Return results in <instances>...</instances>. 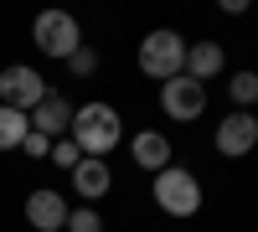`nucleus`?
Listing matches in <instances>:
<instances>
[{"mask_svg":"<svg viewBox=\"0 0 258 232\" xmlns=\"http://www.w3.org/2000/svg\"><path fill=\"white\" fill-rule=\"evenodd\" d=\"M227 98H232V109H248V103H258V72H232V83H227Z\"/></svg>","mask_w":258,"mask_h":232,"instance_id":"obj_14","label":"nucleus"},{"mask_svg":"<svg viewBox=\"0 0 258 232\" xmlns=\"http://www.w3.org/2000/svg\"><path fill=\"white\" fill-rule=\"evenodd\" d=\"M68 227H73V232H103V217L93 212V206H73V212H68Z\"/></svg>","mask_w":258,"mask_h":232,"instance_id":"obj_16","label":"nucleus"},{"mask_svg":"<svg viewBox=\"0 0 258 232\" xmlns=\"http://www.w3.org/2000/svg\"><path fill=\"white\" fill-rule=\"evenodd\" d=\"M21 150H26L31 160H47V155H52V139H47V134H36V129H26V139H21Z\"/></svg>","mask_w":258,"mask_h":232,"instance_id":"obj_18","label":"nucleus"},{"mask_svg":"<svg viewBox=\"0 0 258 232\" xmlns=\"http://www.w3.org/2000/svg\"><path fill=\"white\" fill-rule=\"evenodd\" d=\"M212 144H217V155H227V160H243V155L253 150V144H258V119H253L248 109H232V114L217 124Z\"/></svg>","mask_w":258,"mask_h":232,"instance_id":"obj_7","label":"nucleus"},{"mask_svg":"<svg viewBox=\"0 0 258 232\" xmlns=\"http://www.w3.org/2000/svg\"><path fill=\"white\" fill-rule=\"evenodd\" d=\"M129 155H135V165H140V171L160 176L165 165H170V139H165L160 129H145V134H135V139H129Z\"/></svg>","mask_w":258,"mask_h":232,"instance_id":"obj_11","label":"nucleus"},{"mask_svg":"<svg viewBox=\"0 0 258 232\" xmlns=\"http://www.w3.org/2000/svg\"><path fill=\"white\" fill-rule=\"evenodd\" d=\"M186 67V36L170 31V26H155L145 41H140V72L155 78V83H170Z\"/></svg>","mask_w":258,"mask_h":232,"instance_id":"obj_2","label":"nucleus"},{"mask_svg":"<svg viewBox=\"0 0 258 232\" xmlns=\"http://www.w3.org/2000/svg\"><path fill=\"white\" fill-rule=\"evenodd\" d=\"M227 67V52H222V41H186V78H197V83H207V78H217Z\"/></svg>","mask_w":258,"mask_h":232,"instance_id":"obj_10","label":"nucleus"},{"mask_svg":"<svg viewBox=\"0 0 258 232\" xmlns=\"http://www.w3.org/2000/svg\"><path fill=\"white\" fill-rule=\"evenodd\" d=\"M68 67H73V78H93V72H98V52H93V47H78V52L68 57Z\"/></svg>","mask_w":258,"mask_h":232,"instance_id":"obj_17","label":"nucleus"},{"mask_svg":"<svg viewBox=\"0 0 258 232\" xmlns=\"http://www.w3.org/2000/svg\"><path fill=\"white\" fill-rule=\"evenodd\" d=\"M26 119H31V129L47 134V139H68V134H73V103L62 98V93H47Z\"/></svg>","mask_w":258,"mask_h":232,"instance_id":"obj_9","label":"nucleus"},{"mask_svg":"<svg viewBox=\"0 0 258 232\" xmlns=\"http://www.w3.org/2000/svg\"><path fill=\"white\" fill-rule=\"evenodd\" d=\"M160 109L170 114V119H181V124H191L202 109H207V83H197V78H186V72H176L170 83H160Z\"/></svg>","mask_w":258,"mask_h":232,"instance_id":"obj_6","label":"nucleus"},{"mask_svg":"<svg viewBox=\"0 0 258 232\" xmlns=\"http://www.w3.org/2000/svg\"><path fill=\"white\" fill-rule=\"evenodd\" d=\"M68 196L62 191H52V186H41V191H31L26 196V222L36 227V232H57V227H68Z\"/></svg>","mask_w":258,"mask_h":232,"instance_id":"obj_8","label":"nucleus"},{"mask_svg":"<svg viewBox=\"0 0 258 232\" xmlns=\"http://www.w3.org/2000/svg\"><path fill=\"white\" fill-rule=\"evenodd\" d=\"M155 206L165 217H197L202 212V181L186 165H165L155 176Z\"/></svg>","mask_w":258,"mask_h":232,"instance_id":"obj_3","label":"nucleus"},{"mask_svg":"<svg viewBox=\"0 0 258 232\" xmlns=\"http://www.w3.org/2000/svg\"><path fill=\"white\" fill-rule=\"evenodd\" d=\"M109 186H114V165H109V160H78V171H73V191H78L83 201H98Z\"/></svg>","mask_w":258,"mask_h":232,"instance_id":"obj_12","label":"nucleus"},{"mask_svg":"<svg viewBox=\"0 0 258 232\" xmlns=\"http://www.w3.org/2000/svg\"><path fill=\"white\" fill-rule=\"evenodd\" d=\"M26 129H31V119L0 103V150H21V139H26Z\"/></svg>","mask_w":258,"mask_h":232,"instance_id":"obj_13","label":"nucleus"},{"mask_svg":"<svg viewBox=\"0 0 258 232\" xmlns=\"http://www.w3.org/2000/svg\"><path fill=\"white\" fill-rule=\"evenodd\" d=\"M31 41H36L47 57H62V62H68V57L83 47V26H78L68 11H41L36 26H31Z\"/></svg>","mask_w":258,"mask_h":232,"instance_id":"obj_4","label":"nucleus"},{"mask_svg":"<svg viewBox=\"0 0 258 232\" xmlns=\"http://www.w3.org/2000/svg\"><path fill=\"white\" fill-rule=\"evenodd\" d=\"M124 134V119L114 103H83V109H73V144L83 150V160H109V150L119 144Z\"/></svg>","mask_w":258,"mask_h":232,"instance_id":"obj_1","label":"nucleus"},{"mask_svg":"<svg viewBox=\"0 0 258 232\" xmlns=\"http://www.w3.org/2000/svg\"><path fill=\"white\" fill-rule=\"evenodd\" d=\"M52 165H62V171H78V160H83V150L73 139H52V155H47Z\"/></svg>","mask_w":258,"mask_h":232,"instance_id":"obj_15","label":"nucleus"},{"mask_svg":"<svg viewBox=\"0 0 258 232\" xmlns=\"http://www.w3.org/2000/svg\"><path fill=\"white\" fill-rule=\"evenodd\" d=\"M47 93H52L47 78H41L36 67H26V62H16V67L0 72V103H6V109H16V114H31Z\"/></svg>","mask_w":258,"mask_h":232,"instance_id":"obj_5","label":"nucleus"}]
</instances>
